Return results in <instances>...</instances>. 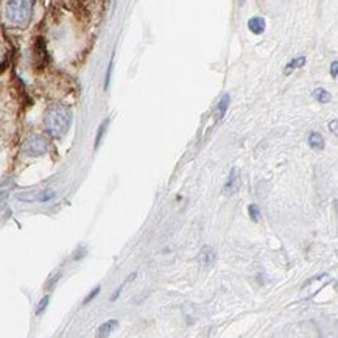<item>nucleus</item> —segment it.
<instances>
[{"mask_svg": "<svg viewBox=\"0 0 338 338\" xmlns=\"http://www.w3.org/2000/svg\"><path fill=\"white\" fill-rule=\"evenodd\" d=\"M72 125V111L64 105H53L45 114V130L55 137L64 136Z\"/></svg>", "mask_w": 338, "mask_h": 338, "instance_id": "1", "label": "nucleus"}, {"mask_svg": "<svg viewBox=\"0 0 338 338\" xmlns=\"http://www.w3.org/2000/svg\"><path fill=\"white\" fill-rule=\"evenodd\" d=\"M33 0H7L5 16L14 25H23L30 20Z\"/></svg>", "mask_w": 338, "mask_h": 338, "instance_id": "2", "label": "nucleus"}, {"mask_svg": "<svg viewBox=\"0 0 338 338\" xmlns=\"http://www.w3.org/2000/svg\"><path fill=\"white\" fill-rule=\"evenodd\" d=\"M48 148V142L44 136L39 134H33L28 139H25V142L22 143V151L25 153L27 156L32 158H38L47 153Z\"/></svg>", "mask_w": 338, "mask_h": 338, "instance_id": "3", "label": "nucleus"}, {"mask_svg": "<svg viewBox=\"0 0 338 338\" xmlns=\"http://www.w3.org/2000/svg\"><path fill=\"white\" fill-rule=\"evenodd\" d=\"M238 186H240V178H238V170L234 167L231 173H229V178H228V182L225 184V193L226 195H232L238 190Z\"/></svg>", "mask_w": 338, "mask_h": 338, "instance_id": "4", "label": "nucleus"}, {"mask_svg": "<svg viewBox=\"0 0 338 338\" xmlns=\"http://www.w3.org/2000/svg\"><path fill=\"white\" fill-rule=\"evenodd\" d=\"M265 27H267V23H265V19H263V17L256 16V17H251V19L248 20V28H250V32L254 33V35H262V33L265 32Z\"/></svg>", "mask_w": 338, "mask_h": 338, "instance_id": "5", "label": "nucleus"}, {"mask_svg": "<svg viewBox=\"0 0 338 338\" xmlns=\"http://www.w3.org/2000/svg\"><path fill=\"white\" fill-rule=\"evenodd\" d=\"M215 257H217V254L212 247H204L200 253V262L203 267H210V265L215 262Z\"/></svg>", "mask_w": 338, "mask_h": 338, "instance_id": "6", "label": "nucleus"}, {"mask_svg": "<svg viewBox=\"0 0 338 338\" xmlns=\"http://www.w3.org/2000/svg\"><path fill=\"white\" fill-rule=\"evenodd\" d=\"M309 145H310L313 150H323V148H324V137H323L320 133L313 131V133H310V136H309Z\"/></svg>", "mask_w": 338, "mask_h": 338, "instance_id": "7", "label": "nucleus"}, {"mask_svg": "<svg viewBox=\"0 0 338 338\" xmlns=\"http://www.w3.org/2000/svg\"><path fill=\"white\" fill-rule=\"evenodd\" d=\"M229 102H231V99H229L228 94L223 95L222 100L219 102V106H217V118H219V120L225 117V114H226V111H228V108H229Z\"/></svg>", "mask_w": 338, "mask_h": 338, "instance_id": "8", "label": "nucleus"}, {"mask_svg": "<svg viewBox=\"0 0 338 338\" xmlns=\"http://www.w3.org/2000/svg\"><path fill=\"white\" fill-rule=\"evenodd\" d=\"M312 95H313V99H315L317 102H320V103H329L332 100V95L326 89H321V87L313 90Z\"/></svg>", "mask_w": 338, "mask_h": 338, "instance_id": "9", "label": "nucleus"}, {"mask_svg": "<svg viewBox=\"0 0 338 338\" xmlns=\"http://www.w3.org/2000/svg\"><path fill=\"white\" fill-rule=\"evenodd\" d=\"M117 326H118V321H117V320H108L106 323H103V324L99 327V335H100V336L109 335Z\"/></svg>", "mask_w": 338, "mask_h": 338, "instance_id": "10", "label": "nucleus"}, {"mask_svg": "<svg viewBox=\"0 0 338 338\" xmlns=\"http://www.w3.org/2000/svg\"><path fill=\"white\" fill-rule=\"evenodd\" d=\"M304 64H305V58H304V56H298V58L292 59V61H290V63L285 66V74H290L292 70L299 69V67H302Z\"/></svg>", "mask_w": 338, "mask_h": 338, "instance_id": "11", "label": "nucleus"}, {"mask_svg": "<svg viewBox=\"0 0 338 338\" xmlns=\"http://www.w3.org/2000/svg\"><path fill=\"white\" fill-rule=\"evenodd\" d=\"M56 193L53 190H44V192H36V201L38 203H47L55 198Z\"/></svg>", "mask_w": 338, "mask_h": 338, "instance_id": "12", "label": "nucleus"}, {"mask_svg": "<svg viewBox=\"0 0 338 338\" xmlns=\"http://www.w3.org/2000/svg\"><path fill=\"white\" fill-rule=\"evenodd\" d=\"M108 120H105V122L99 127V131H97V136H95V145H94V148L97 150L100 147V143H102V139H103V136H105V133H106V128H108Z\"/></svg>", "mask_w": 338, "mask_h": 338, "instance_id": "13", "label": "nucleus"}, {"mask_svg": "<svg viewBox=\"0 0 338 338\" xmlns=\"http://www.w3.org/2000/svg\"><path fill=\"white\" fill-rule=\"evenodd\" d=\"M248 213H250V219L253 222H259L262 219V212H260V207L256 206V204H250L248 206Z\"/></svg>", "mask_w": 338, "mask_h": 338, "instance_id": "14", "label": "nucleus"}, {"mask_svg": "<svg viewBox=\"0 0 338 338\" xmlns=\"http://www.w3.org/2000/svg\"><path fill=\"white\" fill-rule=\"evenodd\" d=\"M48 302H50V295H45L39 302H38V307H36V315H41V313L47 309Z\"/></svg>", "mask_w": 338, "mask_h": 338, "instance_id": "15", "label": "nucleus"}, {"mask_svg": "<svg viewBox=\"0 0 338 338\" xmlns=\"http://www.w3.org/2000/svg\"><path fill=\"white\" fill-rule=\"evenodd\" d=\"M100 290H102V287H100V285H97V287H95V288L92 290V292H90V293H89V295H87V296L84 298V301H83V305L89 304V302H90L92 299H95L97 296H99V293H100Z\"/></svg>", "mask_w": 338, "mask_h": 338, "instance_id": "16", "label": "nucleus"}, {"mask_svg": "<svg viewBox=\"0 0 338 338\" xmlns=\"http://www.w3.org/2000/svg\"><path fill=\"white\" fill-rule=\"evenodd\" d=\"M112 67H114V58H111L109 66H108L106 78H105V89H108V87H109V83H111V74H112Z\"/></svg>", "mask_w": 338, "mask_h": 338, "instance_id": "17", "label": "nucleus"}, {"mask_svg": "<svg viewBox=\"0 0 338 338\" xmlns=\"http://www.w3.org/2000/svg\"><path fill=\"white\" fill-rule=\"evenodd\" d=\"M330 74H332V78L336 80V77H338V63L336 61H333L330 66Z\"/></svg>", "mask_w": 338, "mask_h": 338, "instance_id": "18", "label": "nucleus"}, {"mask_svg": "<svg viewBox=\"0 0 338 338\" xmlns=\"http://www.w3.org/2000/svg\"><path fill=\"white\" fill-rule=\"evenodd\" d=\"M332 131L336 133V120H333V122H332Z\"/></svg>", "mask_w": 338, "mask_h": 338, "instance_id": "19", "label": "nucleus"}]
</instances>
